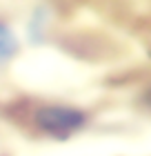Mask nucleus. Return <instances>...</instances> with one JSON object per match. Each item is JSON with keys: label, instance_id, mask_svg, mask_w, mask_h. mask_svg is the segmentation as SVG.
I'll return each mask as SVG.
<instances>
[{"label": "nucleus", "instance_id": "nucleus-1", "mask_svg": "<svg viewBox=\"0 0 151 156\" xmlns=\"http://www.w3.org/2000/svg\"><path fill=\"white\" fill-rule=\"evenodd\" d=\"M84 123H87V114L71 105H42L36 109V125L56 138H67L80 132Z\"/></svg>", "mask_w": 151, "mask_h": 156}, {"label": "nucleus", "instance_id": "nucleus-2", "mask_svg": "<svg viewBox=\"0 0 151 156\" xmlns=\"http://www.w3.org/2000/svg\"><path fill=\"white\" fill-rule=\"evenodd\" d=\"M18 36L13 34V29L7 23L0 20V62L11 60L18 51Z\"/></svg>", "mask_w": 151, "mask_h": 156}, {"label": "nucleus", "instance_id": "nucleus-3", "mask_svg": "<svg viewBox=\"0 0 151 156\" xmlns=\"http://www.w3.org/2000/svg\"><path fill=\"white\" fill-rule=\"evenodd\" d=\"M149 103H151V94H149Z\"/></svg>", "mask_w": 151, "mask_h": 156}]
</instances>
